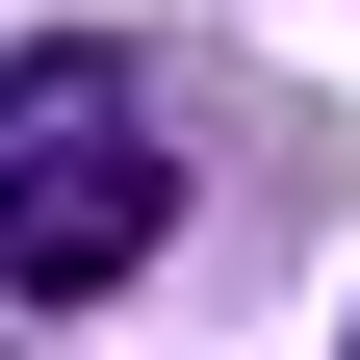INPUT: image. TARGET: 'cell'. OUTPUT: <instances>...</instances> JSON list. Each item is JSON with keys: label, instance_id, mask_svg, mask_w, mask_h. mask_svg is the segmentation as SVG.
<instances>
[{"label": "cell", "instance_id": "cell-1", "mask_svg": "<svg viewBox=\"0 0 360 360\" xmlns=\"http://www.w3.org/2000/svg\"><path fill=\"white\" fill-rule=\"evenodd\" d=\"M155 232H180V129L129 103V52H26L0 77V283L26 309H103Z\"/></svg>", "mask_w": 360, "mask_h": 360}]
</instances>
